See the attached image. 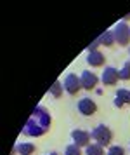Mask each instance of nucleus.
<instances>
[{"label": "nucleus", "mask_w": 130, "mask_h": 155, "mask_svg": "<svg viewBox=\"0 0 130 155\" xmlns=\"http://www.w3.org/2000/svg\"><path fill=\"white\" fill-rule=\"evenodd\" d=\"M50 127V113L45 106H35L28 122L23 127V134H26L30 138H38L49 131Z\"/></svg>", "instance_id": "1"}, {"label": "nucleus", "mask_w": 130, "mask_h": 155, "mask_svg": "<svg viewBox=\"0 0 130 155\" xmlns=\"http://www.w3.org/2000/svg\"><path fill=\"white\" fill-rule=\"evenodd\" d=\"M92 138L96 140L97 145H101V147H108L113 140V133H111V129L108 126H104V124H99L97 127H94V131H92Z\"/></svg>", "instance_id": "2"}, {"label": "nucleus", "mask_w": 130, "mask_h": 155, "mask_svg": "<svg viewBox=\"0 0 130 155\" xmlns=\"http://www.w3.org/2000/svg\"><path fill=\"white\" fill-rule=\"evenodd\" d=\"M113 35H115V42L120 44V45H128L130 42V28L127 23H118L116 26H115V30H113Z\"/></svg>", "instance_id": "3"}, {"label": "nucleus", "mask_w": 130, "mask_h": 155, "mask_svg": "<svg viewBox=\"0 0 130 155\" xmlns=\"http://www.w3.org/2000/svg\"><path fill=\"white\" fill-rule=\"evenodd\" d=\"M80 87H82V82H80V78L76 77L75 73H68L66 78H64V89L68 94H76V92L80 91Z\"/></svg>", "instance_id": "4"}, {"label": "nucleus", "mask_w": 130, "mask_h": 155, "mask_svg": "<svg viewBox=\"0 0 130 155\" xmlns=\"http://www.w3.org/2000/svg\"><path fill=\"white\" fill-rule=\"evenodd\" d=\"M76 106H78V112L82 113V115H85V117L96 113V110H97V105L94 103V99H90V98H82Z\"/></svg>", "instance_id": "5"}, {"label": "nucleus", "mask_w": 130, "mask_h": 155, "mask_svg": "<svg viewBox=\"0 0 130 155\" xmlns=\"http://www.w3.org/2000/svg\"><path fill=\"white\" fill-rule=\"evenodd\" d=\"M104 85H115L120 80V70L113 68V66H108L106 70L103 71V77H101Z\"/></svg>", "instance_id": "6"}, {"label": "nucleus", "mask_w": 130, "mask_h": 155, "mask_svg": "<svg viewBox=\"0 0 130 155\" xmlns=\"http://www.w3.org/2000/svg\"><path fill=\"white\" fill-rule=\"evenodd\" d=\"M90 136H92V134L87 133V131H83V129H76V131L71 133V138H73L76 147H89L90 145Z\"/></svg>", "instance_id": "7"}, {"label": "nucleus", "mask_w": 130, "mask_h": 155, "mask_svg": "<svg viewBox=\"0 0 130 155\" xmlns=\"http://www.w3.org/2000/svg\"><path fill=\"white\" fill-rule=\"evenodd\" d=\"M97 75L96 73H92V71L85 70L82 71V77H80V82H82V87L83 89H87V91H90V89H94L97 85Z\"/></svg>", "instance_id": "8"}, {"label": "nucleus", "mask_w": 130, "mask_h": 155, "mask_svg": "<svg viewBox=\"0 0 130 155\" xmlns=\"http://www.w3.org/2000/svg\"><path fill=\"white\" fill-rule=\"evenodd\" d=\"M125 105H130V91L128 89H118L116 98H115V106L122 108Z\"/></svg>", "instance_id": "9"}, {"label": "nucleus", "mask_w": 130, "mask_h": 155, "mask_svg": "<svg viewBox=\"0 0 130 155\" xmlns=\"http://www.w3.org/2000/svg\"><path fill=\"white\" fill-rule=\"evenodd\" d=\"M87 63H89L90 66H103L104 64L103 52H99V51H90L89 58H87Z\"/></svg>", "instance_id": "10"}, {"label": "nucleus", "mask_w": 130, "mask_h": 155, "mask_svg": "<svg viewBox=\"0 0 130 155\" xmlns=\"http://www.w3.org/2000/svg\"><path fill=\"white\" fill-rule=\"evenodd\" d=\"M14 152H17L19 155H31L35 152V145H31V143H19Z\"/></svg>", "instance_id": "11"}, {"label": "nucleus", "mask_w": 130, "mask_h": 155, "mask_svg": "<svg viewBox=\"0 0 130 155\" xmlns=\"http://www.w3.org/2000/svg\"><path fill=\"white\" fill-rule=\"evenodd\" d=\"M97 42H99V45L103 44V45H111V44L115 42V35H113V31H104L101 37H97Z\"/></svg>", "instance_id": "12"}, {"label": "nucleus", "mask_w": 130, "mask_h": 155, "mask_svg": "<svg viewBox=\"0 0 130 155\" xmlns=\"http://www.w3.org/2000/svg\"><path fill=\"white\" fill-rule=\"evenodd\" d=\"M85 153L87 155H104V150H103V147L101 145H89L87 147V150H85Z\"/></svg>", "instance_id": "13"}, {"label": "nucleus", "mask_w": 130, "mask_h": 155, "mask_svg": "<svg viewBox=\"0 0 130 155\" xmlns=\"http://www.w3.org/2000/svg\"><path fill=\"white\" fill-rule=\"evenodd\" d=\"M62 89H64V87H61V82H59V80H55L54 84H52V87H50V91H49V92H50L54 98H61Z\"/></svg>", "instance_id": "14"}, {"label": "nucleus", "mask_w": 130, "mask_h": 155, "mask_svg": "<svg viewBox=\"0 0 130 155\" xmlns=\"http://www.w3.org/2000/svg\"><path fill=\"white\" fill-rule=\"evenodd\" d=\"M120 78L122 80H130V61L123 64V68L120 70Z\"/></svg>", "instance_id": "15"}, {"label": "nucleus", "mask_w": 130, "mask_h": 155, "mask_svg": "<svg viewBox=\"0 0 130 155\" xmlns=\"http://www.w3.org/2000/svg\"><path fill=\"white\" fill-rule=\"evenodd\" d=\"M64 155H82L80 147H76L75 143L73 145H68V147L64 148Z\"/></svg>", "instance_id": "16"}, {"label": "nucleus", "mask_w": 130, "mask_h": 155, "mask_svg": "<svg viewBox=\"0 0 130 155\" xmlns=\"http://www.w3.org/2000/svg\"><path fill=\"white\" fill-rule=\"evenodd\" d=\"M108 155H125V150L122 147H111Z\"/></svg>", "instance_id": "17"}, {"label": "nucleus", "mask_w": 130, "mask_h": 155, "mask_svg": "<svg viewBox=\"0 0 130 155\" xmlns=\"http://www.w3.org/2000/svg\"><path fill=\"white\" fill-rule=\"evenodd\" d=\"M45 155H59L57 152H52V153H45Z\"/></svg>", "instance_id": "18"}]
</instances>
